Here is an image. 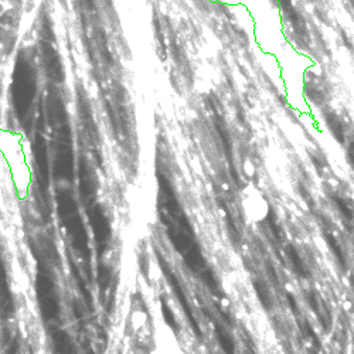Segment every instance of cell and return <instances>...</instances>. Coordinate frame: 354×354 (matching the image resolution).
Wrapping results in <instances>:
<instances>
[{
    "mask_svg": "<svg viewBox=\"0 0 354 354\" xmlns=\"http://www.w3.org/2000/svg\"><path fill=\"white\" fill-rule=\"evenodd\" d=\"M36 295L39 300L40 312L46 322H54L60 316V302L54 282L50 278L46 267L40 262L36 277Z\"/></svg>",
    "mask_w": 354,
    "mask_h": 354,
    "instance_id": "6da1fadb",
    "label": "cell"
},
{
    "mask_svg": "<svg viewBox=\"0 0 354 354\" xmlns=\"http://www.w3.org/2000/svg\"><path fill=\"white\" fill-rule=\"evenodd\" d=\"M61 215L63 220L67 225L68 232L72 238V245L77 251L78 254L81 255V258L85 261L88 271H89V262H91V252H89V244H88V237L86 232L84 230L82 222L78 218L77 212L74 206L70 207V204H61Z\"/></svg>",
    "mask_w": 354,
    "mask_h": 354,
    "instance_id": "7a4b0ae2",
    "label": "cell"
},
{
    "mask_svg": "<svg viewBox=\"0 0 354 354\" xmlns=\"http://www.w3.org/2000/svg\"><path fill=\"white\" fill-rule=\"evenodd\" d=\"M157 259H159V265H160V268H162L164 277H166V279L169 281L170 286H172V289L174 290V295L177 296L179 302H180V305H182V307L184 309V312H186V316H187V319H189V322H190V325H192L194 333L200 337L201 336L200 327H199L197 322H196V319H194V316H193V312H192V309H190V305H189V302H187V299H186V295H184V292H183L182 285H180L179 279H177V278H176V275L173 274L170 267L167 265V262H166V261H164V259H163L162 257L159 255V254H157Z\"/></svg>",
    "mask_w": 354,
    "mask_h": 354,
    "instance_id": "3957f363",
    "label": "cell"
},
{
    "mask_svg": "<svg viewBox=\"0 0 354 354\" xmlns=\"http://www.w3.org/2000/svg\"><path fill=\"white\" fill-rule=\"evenodd\" d=\"M92 228H94V235H95L96 241V248H98V254L102 255L105 251L106 245L109 242V237H111V231H109V225L106 222L104 214L101 212V210L96 209L92 214Z\"/></svg>",
    "mask_w": 354,
    "mask_h": 354,
    "instance_id": "277c9868",
    "label": "cell"
},
{
    "mask_svg": "<svg viewBox=\"0 0 354 354\" xmlns=\"http://www.w3.org/2000/svg\"><path fill=\"white\" fill-rule=\"evenodd\" d=\"M0 312L4 317H10L14 313V300L3 262H0Z\"/></svg>",
    "mask_w": 354,
    "mask_h": 354,
    "instance_id": "5b68a950",
    "label": "cell"
},
{
    "mask_svg": "<svg viewBox=\"0 0 354 354\" xmlns=\"http://www.w3.org/2000/svg\"><path fill=\"white\" fill-rule=\"evenodd\" d=\"M51 339H53L54 350L57 354H77L75 346L67 332L61 330V329H56L51 333Z\"/></svg>",
    "mask_w": 354,
    "mask_h": 354,
    "instance_id": "8992f818",
    "label": "cell"
},
{
    "mask_svg": "<svg viewBox=\"0 0 354 354\" xmlns=\"http://www.w3.org/2000/svg\"><path fill=\"white\" fill-rule=\"evenodd\" d=\"M183 259H184L186 267L190 269V271H193L194 274L204 271V267H206L204 258H203V254H201L200 248H199L196 244H194L186 254H183Z\"/></svg>",
    "mask_w": 354,
    "mask_h": 354,
    "instance_id": "52a82bcc",
    "label": "cell"
},
{
    "mask_svg": "<svg viewBox=\"0 0 354 354\" xmlns=\"http://www.w3.org/2000/svg\"><path fill=\"white\" fill-rule=\"evenodd\" d=\"M111 279H112V271H111V268L106 264L99 262L98 264V269H96V281H98L101 297H104V293L108 290V287L111 285Z\"/></svg>",
    "mask_w": 354,
    "mask_h": 354,
    "instance_id": "ba28073f",
    "label": "cell"
},
{
    "mask_svg": "<svg viewBox=\"0 0 354 354\" xmlns=\"http://www.w3.org/2000/svg\"><path fill=\"white\" fill-rule=\"evenodd\" d=\"M70 268H71L72 274H74V278H75V281H77L79 290L82 292V296H84V300H85L86 306L91 309V307H92V296H91V293H89L88 287L85 286V282H84V281H82V278H81L79 269L77 268V265H75L74 262H71V264H70Z\"/></svg>",
    "mask_w": 354,
    "mask_h": 354,
    "instance_id": "9c48e42d",
    "label": "cell"
},
{
    "mask_svg": "<svg viewBox=\"0 0 354 354\" xmlns=\"http://www.w3.org/2000/svg\"><path fill=\"white\" fill-rule=\"evenodd\" d=\"M215 335H217V339H218V342H220L221 347L225 352V354H234V343H232L230 336L227 335L220 326H215Z\"/></svg>",
    "mask_w": 354,
    "mask_h": 354,
    "instance_id": "30bf717a",
    "label": "cell"
},
{
    "mask_svg": "<svg viewBox=\"0 0 354 354\" xmlns=\"http://www.w3.org/2000/svg\"><path fill=\"white\" fill-rule=\"evenodd\" d=\"M278 1L281 3V6L283 7V10H285L287 19L290 20V21L295 24V27L302 29V23H300V20H299V16L296 14V10H295V7H293L292 1H290V0H278Z\"/></svg>",
    "mask_w": 354,
    "mask_h": 354,
    "instance_id": "8fae6325",
    "label": "cell"
},
{
    "mask_svg": "<svg viewBox=\"0 0 354 354\" xmlns=\"http://www.w3.org/2000/svg\"><path fill=\"white\" fill-rule=\"evenodd\" d=\"M160 307H162V315L164 322L167 323V326H169L170 329L177 330V322H176V319H174V315H173V312L170 310L169 305H167V302H166L163 297H160Z\"/></svg>",
    "mask_w": 354,
    "mask_h": 354,
    "instance_id": "7c38bea8",
    "label": "cell"
},
{
    "mask_svg": "<svg viewBox=\"0 0 354 354\" xmlns=\"http://www.w3.org/2000/svg\"><path fill=\"white\" fill-rule=\"evenodd\" d=\"M201 277H203V281L207 283V286L210 287V290H212V292H217V290H218V287H217V281H215V278H214V275H212L211 271L204 269V271L201 272Z\"/></svg>",
    "mask_w": 354,
    "mask_h": 354,
    "instance_id": "4fadbf2b",
    "label": "cell"
}]
</instances>
